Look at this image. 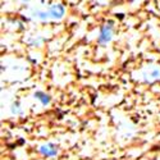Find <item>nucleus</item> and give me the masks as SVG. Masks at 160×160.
<instances>
[{
	"label": "nucleus",
	"instance_id": "f257e3e1",
	"mask_svg": "<svg viewBox=\"0 0 160 160\" xmlns=\"http://www.w3.org/2000/svg\"><path fill=\"white\" fill-rule=\"evenodd\" d=\"M114 23L112 21L104 23L100 30H99V36H98V44L99 45H106L113 40V32H114Z\"/></svg>",
	"mask_w": 160,
	"mask_h": 160
},
{
	"label": "nucleus",
	"instance_id": "f03ea898",
	"mask_svg": "<svg viewBox=\"0 0 160 160\" xmlns=\"http://www.w3.org/2000/svg\"><path fill=\"white\" fill-rule=\"evenodd\" d=\"M38 152L45 158H54L58 155V148L54 143H45L38 148Z\"/></svg>",
	"mask_w": 160,
	"mask_h": 160
},
{
	"label": "nucleus",
	"instance_id": "7ed1b4c3",
	"mask_svg": "<svg viewBox=\"0 0 160 160\" xmlns=\"http://www.w3.org/2000/svg\"><path fill=\"white\" fill-rule=\"evenodd\" d=\"M49 16L51 19H62L65 14V8L62 4H54V5H50L49 9Z\"/></svg>",
	"mask_w": 160,
	"mask_h": 160
},
{
	"label": "nucleus",
	"instance_id": "20e7f679",
	"mask_svg": "<svg viewBox=\"0 0 160 160\" xmlns=\"http://www.w3.org/2000/svg\"><path fill=\"white\" fill-rule=\"evenodd\" d=\"M33 99L41 102L42 106H48L51 102V96L49 94H46V92H44V91H36L33 94Z\"/></svg>",
	"mask_w": 160,
	"mask_h": 160
},
{
	"label": "nucleus",
	"instance_id": "39448f33",
	"mask_svg": "<svg viewBox=\"0 0 160 160\" xmlns=\"http://www.w3.org/2000/svg\"><path fill=\"white\" fill-rule=\"evenodd\" d=\"M33 17L37 18V19H40V21H46V19L50 18L49 12H41V10H36L33 13Z\"/></svg>",
	"mask_w": 160,
	"mask_h": 160
},
{
	"label": "nucleus",
	"instance_id": "423d86ee",
	"mask_svg": "<svg viewBox=\"0 0 160 160\" xmlns=\"http://www.w3.org/2000/svg\"><path fill=\"white\" fill-rule=\"evenodd\" d=\"M18 108H19L18 104H13V105H12V113H13V114H21L22 110H19Z\"/></svg>",
	"mask_w": 160,
	"mask_h": 160
}]
</instances>
